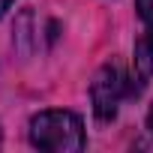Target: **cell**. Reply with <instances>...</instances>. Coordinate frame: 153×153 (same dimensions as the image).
<instances>
[{"instance_id": "cell-1", "label": "cell", "mask_w": 153, "mask_h": 153, "mask_svg": "<svg viewBox=\"0 0 153 153\" xmlns=\"http://www.w3.org/2000/svg\"><path fill=\"white\" fill-rule=\"evenodd\" d=\"M30 144L48 153H75L84 147L81 117L72 111H42L30 120Z\"/></svg>"}, {"instance_id": "cell-2", "label": "cell", "mask_w": 153, "mask_h": 153, "mask_svg": "<svg viewBox=\"0 0 153 153\" xmlns=\"http://www.w3.org/2000/svg\"><path fill=\"white\" fill-rule=\"evenodd\" d=\"M90 99H93V111L99 120H114L117 105L123 99V75L117 66H102L96 72V78L90 84Z\"/></svg>"}, {"instance_id": "cell-3", "label": "cell", "mask_w": 153, "mask_h": 153, "mask_svg": "<svg viewBox=\"0 0 153 153\" xmlns=\"http://www.w3.org/2000/svg\"><path fill=\"white\" fill-rule=\"evenodd\" d=\"M135 72L141 81L153 78V30L135 42Z\"/></svg>"}, {"instance_id": "cell-4", "label": "cell", "mask_w": 153, "mask_h": 153, "mask_svg": "<svg viewBox=\"0 0 153 153\" xmlns=\"http://www.w3.org/2000/svg\"><path fill=\"white\" fill-rule=\"evenodd\" d=\"M135 6H138V15H141V21L153 30V0H135Z\"/></svg>"}, {"instance_id": "cell-5", "label": "cell", "mask_w": 153, "mask_h": 153, "mask_svg": "<svg viewBox=\"0 0 153 153\" xmlns=\"http://www.w3.org/2000/svg\"><path fill=\"white\" fill-rule=\"evenodd\" d=\"M12 3H15V0H0V18H3V12H6Z\"/></svg>"}, {"instance_id": "cell-6", "label": "cell", "mask_w": 153, "mask_h": 153, "mask_svg": "<svg viewBox=\"0 0 153 153\" xmlns=\"http://www.w3.org/2000/svg\"><path fill=\"white\" fill-rule=\"evenodd\" d=\"M147 126H150V132H153V105H150V111H147Z\"/></svg>"}, {"instance_id": "cell-7", "label": "cell", "mask_w": 153, "mask_h": 153, "mask_svg": "<svg viewBox=\"0 0 153 153\" xmlns=\"http://www.w3.org/2000/svg\"><path fill=\"white\" fill-rule=\"evenodd\" d=\"M0 141H3V132H0Z\"/></svg>"}]
</instances>
